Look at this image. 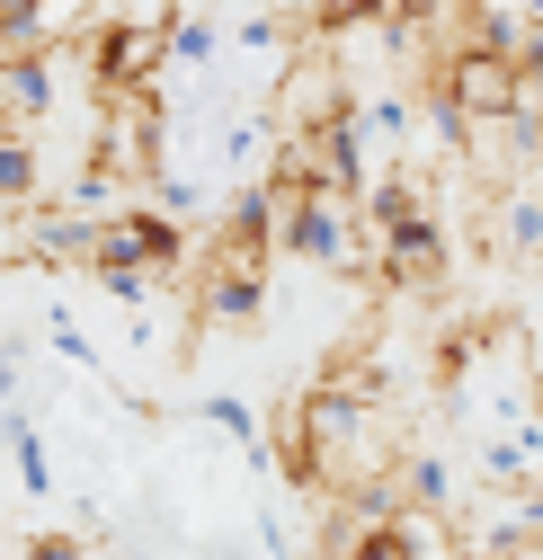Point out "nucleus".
I'll list each match as a JSON object with an SVG mask.
<instances>
[{"instance_id":"nucleus-1","label":"nucleus","mask_w":543,"mask_h":560,"mask_svg":"<svg viewBox=\"0 0 543 560\" xmlns=\"http://www.w3.org/2000/svg\"><path fill=\"white\" fill-rule=\"evenodd\" d=\"M90 170H99V178H116V187H152V178H161V98H152V90L99 98Z\"/></svg>"},{"instance_id":"nucleus-2","label":"nucleus","mask_w":543,"mask_h":560,"mask_svg":"<svg viewBox=\"0 0 543 560\" xmlns=\"http://www.w3.org/2000/svg\"><path fill=\"white\" fill-rule=\"evenodd\" d=\"M437 107H454L463 125H508L517 116V62L482 54V45L437 54Z\"/></svg>"},{"instance_id":"nucleus-3","label":"nucleus","mask_w":543,"mask_h":560,"mask_svg":"<svg viewBox=\"0 0 543 560\" xmlns=\"http://www.w3.org/2000/svg\"><path fill=\"white\" fill-rule=\"evenodd\" d=\"M178 258H187V241H178L170 214H152V205L107 214V223L90 232V276H161V267H178Z\"/></svg>"},{"instance_id":"nucleus-4","label":"nucleus","mask_w":543,"mask_h":560,"mask_svg":"<svg viewBox=\"0 0 543 560\" xmlns=\"http://www.w3.org/2000/svg\"><path fill=\"white\" fill-rule=\"evenodd\" d=\"M81 54H90V72H99V98H125V90H152V72L170 62L161 27H134V19H99Z\"/></svg>"},{"instance_id":"nucleus-5","label":"nucleus","mask_w":543,"mask_h":560,"mask_svg":"<svg viewBox=\"0 0 543 560\" xmlns=\"http://www.w3.org/2000/svg\"><path fill=\"white\" fill-rule=\"evenodd\" d=\"M277 249H294L312 267H357V205H338V196H286Z\"/></svg>"},{"instance_id":"nucleus-6","label":"nucleus","mask_w":543,"mask_h":560,"mask_svg":"<svg viewBox=\"0 0 543 560\" xmlns=\"http://www.w3.org/2000/svg\"><path fill=\"white\" fill-rule=\"evenodd\" d=\"M357 107L348 72H338L330 54H294L286 62V81H277V133H312V125H338Z\"/></svg>"},{"instance_id":"nucleus-7","label":"nucleus","mask_w":543,"mask_h":560,"mask_svg":"<svg viewBox=\"0 0 543 560\" xmlns=\"http://www.w3.org/2000/svg\"><path fill=\"white\" fill-rule=\"evenodd\" d=\"M62 62L72 54H0V133H45Z\"/></svg>"},{"instance_id":"nucleus-8","label":"nucleus","mask_w":543,"mask_h":560,"mask_svg":"<svg viewBox=\"0 0 543 560\" xmlns=\"http://www.w3.org/2000/svg\"><path fill=\"white\" fill-rule=\"evenodd\" d=\"M383 241V276L392 285H437L446 276V232H437V214H411V223H392V232H374Z\"/></svg>"},{"instance_id":"nucleus-9","label":"nucleus","mask_w":543,"mask_h":560,"mask_svg":"<svg viewBox=\"0 0 543 560\" xmlns=\"http://www.w3.org/2000/svg\"><path fill=\"white\" fill-rule=\"evenodd\" d=\"M338 560H428V525L392 516V525H366V516H338Z\"/></svg>"},{"instance_id":"nucleus-10","label":"nucleus","mask_w":543,"mask_h":560,"mask_svg":"<svg viewBox=\"0 0 543 560\" xmlns=\"http://www.w3.org/2000/svg\"><path fill=\"white\" fill-rule=\"evenodd\" d=\"M267 312V276H196V320H206V329H250Z\"/></svg>"},{"instance_id":"nucleus-11","label":"nucleus","mask_w":543,"mask_h":560,"mask_svg":"<svg viewBox=\"0 0 543 560\" xmlns=\"http://www.w3.org/2000/svg\"><path fill=\"white\" fill-rule=\"evenodd\" d=\"M482 471H490L499 489H534V480H543V418H534V409L517 418L508 436H490V445H482Z\"/></svg>"},{"instance_id":"nucleus-12","label":"nucleus","mask_w":543,"mask_h":560,"mask_svg":"<svg viewBox=\"0 0 543 560\" xmlns=\"http://www.w3.org/2000/svg\"><path fill=\"white\" fill-rule=\"evenodd\" d=\"M45 152H36V133H0V214H36L45 205Z\"/></svg>"},{"instance_id":"nucleus-13","label":"nucleus","mask_w":543,"mask_h":560,"mask_svg":"<svg viewBox=\"0 0 543 560\" xmlns=\"http://www.w3.org/2000/svg\"><path fill=\"white\" fill-rule=\"evenodd\" d=\"M392 480H401V508H446V499H454V463H446V454L392 463Z\"/></svg>"},{"instance_id":"nucleus-14","label":"nucleus","mask_w":543,"mask_h":560,"mask_svg":"<svg viewBox=\"0 0 543 560\" xmlns=\"http://www.w3.org/2000/svg\"><path fill=\"white\" fill-rule=\"evenodd\" d=\"M0 436H10V454H19V489H27V499H45V489H54V463H45V436L27 428V418H0Z\"/></svg>"},{"instance_id":"nucleus-15","label":"nucleus","mask_w":543,"mask_h":560,"mask_svg":"<svg viewBox=\"0 0 543 560\" xmlns=\"http://www.w3.org/2000/svg\"><path fill=\"white\" fill-rule=\"evenodd\" d=\"M206 418H215V428H223V436H232L250 463H267V445H258V409H250L241 392H215V400H206Z\"/></svg>"},{"instance_id":"nucleus-16","label":"nucleus","mask_w":543,"mask_h":560,"mask_svg":"<svg viewBox=\"0 0 543 560\" xmlns=\"http://www.w3.org/2000/svg\"><path fill=\"white\" fill-rule=\"evenodd\" d=\"M170 62H215V19H170Z\"/></svg>"},{"instance_id":"nucleus-17","label":"nucleus","mask_w":543,"mask_h":560,"mask_svg":"<svg viewBox=\"0 0 543 560\" xmlns=\"http://www.w3.org/2000/svg\"><path fill=\"white\" fill-rule=\"evenodd\" d=\"M499 232H508L517 258H534V249H543V205H534V196H508V223H499Z\"/></svg>"},{"instance_id":"nucleus-18","label":"nucleus","mask_w":543,"mask_h":560,"mask_svg":"<svg viewBox=\"0 0 543 560\" xmlns=\"http://www.w3.org/2000/svg\"><path fill=\"white\" fill-rule=\"evenodd\" d=\"M241 45H250V54H277V45H286V19H277V10H258V19H241Z\"/></svg>"},{"instance_id":"nucleus-19","label":"nucleus","mask_w":543,"mask_h":560,"mask_svg":"<svg viewBox=\"0 0 543 560\" xmlns=\"http://www.w3.org/2000/svg\"><path fill=\"white\" fill-rule=\"evenodd\" d=\"M27 560H90V551H81V534H36Z\"/></svg>"},{"instance_id":"nucleus-20","label":"nucleus","mask_w":543,"mask_h":560,"mask_svg":"<svg viewBox=\"0 0 543 560\" xmlns=\"http://www.w3.org/2000/svg\"><path fill=\"white\" fill-rule=\"evenodd\" d=\"M19 392V338H0V400Z\"/></svg>"},{"instance_id":"nucleus-21","label":"nucleus","mask_w":543,"mask_h":560,"mask_svg":"<svg viewBox=\"0 0 543 560\" xmlns=\"http://www.w3.org/2000/svg\"><path fill=\"white\" fill-rule=\"evenodd\" d=\"M517 10H525V27H543V0H517Z\"/></svg>"},{"instance_id":"nucleus-22","label":"nucleus","mask_w":543,"mask_h":560,"mask_svg":"<svg viewBox=\"0 0 543 560\" xmlns=\"http://www.w3.org/2000/svg\"><path fill=\"white\" fill-rule=\"evenodd\" d=\"M525 508H534V516H543V480H534V489H525Z\"/></svg>"},{"instance_id":"nucleus-23","label":"nucleus","mask_w":543,"mask_h":560,"mask_svg":"<svg viewBox=\"0 0 543 560\" xmlns=\"http://www.w3.org/2000/svg\"><path fill=\"white\" fill-rule=\"evenodd\" d=\"M534 418H543V374H534Z\"/></svg>"},{"instance_id":"nucleus-24","label":"nucleus","mask_w":543,"mask_h":560,"mask_svg":"<svg viewBox=\"0 0 543 560\" xmlns=\"http://www.w3.org/2000/svg\"><path fill=\"white\" fill-rule=\"evenodd\" d=\"M10 10H27V0H0V19H10Z\"/></svg>"}]
</instances>
